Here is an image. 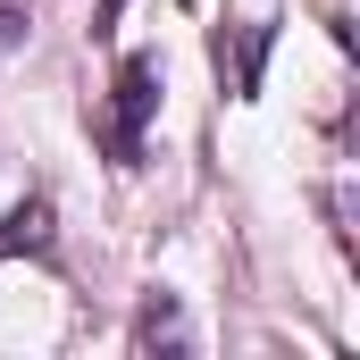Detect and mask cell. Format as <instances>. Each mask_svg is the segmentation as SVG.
Returning <instances> with one entry per match:
<instances>
[{"mask_svg": "<svg viewBox=\"0 0 360 360\" xmlns=\"http://www.w3.org/2000/svg\"><path fill=\"white\" fill-rule=\"evenodd\" d=\"M151 109H160V59L134 51V59L117 68V84H109V109H101V151H109L117 168L143 160V126H151Z\"/></svg>", "mask_w": 360, "mask_h": 360, "instance_id": "cell-1", "label": "cell"}, {"mask_svg": "<svg viewBox=\"0 0 360 360\" xmlns=\"http://www.w3.org/2000/svg\"><path fill=\"white\" fill-rule=\"evenodd\" d=\"M260 59H269V25L260 17H235V34H218V76H226L235 101L260 92Z\"/></svg>", "mask_w": 360, "mask_h": 360, "instance_id": "cell-2", "label": "cell"}, {"mask_svg": "<svg viewBox=\"0 0 360 360\" xmlns=\"http://www.w3.org/2000/svg\"><path fill=\"white\" fill-rule=\"evenodd\" d=\"M0 260H51V201H17L0 218Z\"/></svg>", "mask_w": 360, "mask_h": 360, "instance_id": "cell-3", "label": "cell"}, {"mask_svg": "<svg viewBox=\"0 0 360 360\" xmlns=\"http://www.w3.org/2000/svg\"><path fill=\"white\" fill-rule=\"evenodd\" d=\"M134 344H143V352H151V344H184V319H176V302H168V293H151V302H143Z\"/></svg>", "mask_w": 360, "mask_h": 360, "instance_id": "cell-4", "label": "cell"}, {"mask_svg": "<svg viewBox=\"0 0 360 360\" xmlns=\"http://www.w3.org/2000/svg\"><path fill=\"white\" fill-rule=\"evenodd\" d=\"M25 25H34V8H25V0H0V51H17Z\"/></svg>", "mask_w": 360, "mask_h": 360, "instance_id": "cell-5", "label": "cell"}]
</instances>
